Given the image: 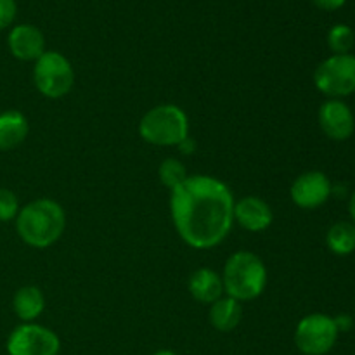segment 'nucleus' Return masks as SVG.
I'll return each mask as SVG.
<instances>
[{"mask_svg": "<svg viewBox=\"0 0 355 355\" xmlns=\"http://www.w3.org/2000/svg\"><path fill=\"white\" fill-rule=\"evenodd\" d=\"M170 193L173 225L187 246L211 250L227 238L236 203L227 184L211 175H189Z\"/></svg>", "mask_w": 355, "mask_h": 355, "instance_id": "1", "label": "nucleus"}, {"mask_svg": "<svg viewBox=\"0 0 355 355\" xmlns=\"http://www.w3.org/2000/svg\"><path fill=\"white\" fill-rule=\"evenodd\" d=\"M66 229V214L61 205L49 198H40L19 210L16 231L31 248L45 250L58 243Z\"/></svg>", "mask_w": 355, "mask_h": 355, "instance_id": "2", "label": "nucleus"}, {"mask_svg": "<svg viewBox=\"0 0 355 355\" xmlns=\"http://www.w3.org/2000/svg\"><path fill=\"white\" fill-rule=\"evenodd\" d=\"M220 276L225 295L241 304L259 298L267 286L266 263L259 255L246 250L229 257Z\"/></svg>", "mask_w": 355, "mask_h": 355, "instance_id": "3", "label": "nucleus"}, {"mask_svg": "<svg viewBox=\"0 0 355 355\" xmlns=\"http://www.w3.org/2000/svg\"><path fill=\"white\" fill-rule=\"evenodd\" d=\"M139 134L153 146H179L189 137V118L177 104H159L141 118Z\"/></svg>", "mask_w": 355, "mask_h": 355, "instance_id": "4", "label": "nucleus"}, {"mask_svg": "<svg viewBox=\"0 0 355 355\" xmlns=\"http://www.w3.org/2000/svg\"><path fill=\"white\" fill-rule=\"evenodd\" d=\"M33 83L38 92L47 99H62L75 83L73 66L61 52L45 51L35 61Z\"/></svg>", "mask_w": 355, "mask_h": 355, "instance_id": "5", "label": "nucleus"}, {"mask_svg": "<svg viewBox=\"0 0 355 355\" xmlns=\"http://www.w3.org/2000/svg\"><path fill=\"white\" fill-rule=\"evenodd\" d=\"M314 83L329 99H343L355 92V55L342 54L324 59L314 71Z\"/></svg>", "mask_w": 355, "mask_h": 355, "instance_id": "6", "label": "nucleus"}, {"mask_svg": "<svg viewBox=\"0 0 355 355\" xmlns=\"http://www.w3.org/2000/svg\"><path fill=\"white\" fill-rule=\"evenodd\" d=\"M335 319L326 314H309L295 328V345L304 355H326L338 340Z\"/></svg>", "mask_w": 355, "mask_h": 355, "instance_id": "7", "label": "nucleus"}, {"mask_svg": "<svg viewBox=\"0 0 355 355\" xmlns=\"http://www.w3.org/2000/svg\"><path fill=\"white\" fill-rule=\"evenodd\" d=\"M9 355H59L61 340L52 329L37 322H23L7 338Z\"/></svg>", "mask_w": 355, "mask_h": 355, "instance_id": "8", "label": "nucleus"}, {"mask_svg": "<svg viewBox=\"0 0 355 355\" xmlns=\"http://www.w3.org/2000/svg\"><path fill=\"white\" fill-rule=\"evenodd\" d=\"M291 201L302 210H315L331 196V182L319 170H311L293 180L290 189Z\"/></svg>", "mask_w": 355, "mask_h": 355, "instance_id": "9", "label": "nucleus"}, {"mask_svg": "<svg viewBox=\"0 0 355 355\" xmlns=\"http://www.w3.org/2000/svg\"><path fill=\"white\" fill-rule=\"evenodd\" d=\"M319 127L331 141H347L355 130V118L349 104L342 99H328L321 104L318 113Z\"/></svg>", "mask_w": 355, "mask_h": 355, "instance_id": "10", "label": "nucleus"}, {"mask_svg": "<svg viewBox=\"0 0 355 355\" xmlns=\"http://www.w3.org/2000/svg\"><path fill=\"white\" fill-rule=\"evenodd\" d=\"M234 222L250 232L267 231L274 222L272 208L259 196L241 198L234 203Z\"/></svg>", "mask_w": 355, "mask_h": 355, "instance_id": "11", "label": "nucleus"}, {"mask_svg": "<svg viewBox=\"0 0 355 355\" xmlns=\"http://www.w3.org/2000/svg\"><path fill=\"white\" fill-rule=\"evenodd\" d=\"M10 54L19 61H37L45 52L44 33L33 24H17L7 37Z\"/></svg>", "mask_w": 355, "mask_h": 355, "instance_id": "12", "label": "nucleus"}, {"mask_svg": "<svg viewBox=\"0 0 355 355\" xmlns=\"http://www.w3.org/2000/svg\"><path fill=\"white\" fill-rule=\"evenodd\" d=\"M189 288L191 297L196 302L205 305H211L225 295L224 283H222V276L215 272L214 269L208 267H201V269L194 270L189 277Z\"/></svg>", "mask_w": 355, "mask_h": 355, "instance_id": "13", "label": "nucleus"}, {"mask_svg": "<svg viewBox=\"0 0 355 355\" xmlns=\"http://www.w3.org/2000/svg\"><path fill=\"white\" fill-rule=\"evenodd\" d=\"M28 120L21 111L7 110L0 113V151H10L28 137Z\"/></svg>", "mask_w": 355, "mask_h": 355, "instance_id": "14", "label": "nucleus"}, {"mask_svg": "<svg viewBox=\"0 0 355 355\" xmlns=\"http://www.w3.org/2000/svg\"><path fill=\"white\" fill-rule=\"evenodd\" d=\"M210 324L220 333H231L239 326L243 319V305L241 302L234 300L231 297L218 298L215 304L210 305Z\"/></svg>", "mask_w": 355, "mask_h": 355, "instance_id": "15", "label": "nucleus"}, {"mask_svg": "<svg viewBox=\"0 0 355 355\" xmlns=\"http://www.w3.org/2000/svg\"><path fill=\"white\" fill-rule=\"evenodd\" d=\"M45 309V297L38 286H23L14 293L12 311L23 322H35Z\"/></svg>", "mask_w": 355, "mask_h": 355, "instance_id": "16", "label": "nucleus"}, {"mask_svg": "<svg viewBox=\"0 0 355 355\" xmlns=\"http://www.w3.org/2000/svg\"><path fill=\"white\" fill-rule=\"evenodd\" d=\"M326 245L335 255L345 257L355 252V225L350 222H336L326 234Z\"/></svg>", "mask_w": 355, "mask_h": 355, "instance_id": "17", "label": "nucleus"}, {"mask_svg": "<svg viewBox=\"0 0 355 355\" xmlns=\"http://www.w3.org/2000/svg\"><path fill=\"white\" fill-rule=\"evenodd\" d=\"M158 177L159 182L166 187V189L173 191L175 187H179L180 184L186 182L187 170L184 166V163L177 158H166L159 163L158 168Z\"/></svg>", "mask_w": 355, "mask_h": 355, "instance_id": "18", "label": "nucleus"}, {"mask_svg": "<svg viewBox=\"0 0 355 355\" xmlns=\"http://www.w3.org/2000/svg\"><path fill=\"white\" fill-rule=\"evenodd\" d=\"M355 44V33L347 24H335L328 33V47L335 55L350 54Z\"/></svg>", "mask_w": 355, "mask_h": 355, "instance_id": "19", "label": "nucleus"}, {"mask_svg": "<svg viewBox=\"0 0 355 355\" xmlns=\"http://www.w3.org/2000/svg\"><path fill=\"white\" fill-rule=\"evenodd\" d=\"M19 200L10 189L0 187V222L16 220L19 214Z\"/></svg>", "mask_w": 355, "mask_h": 355, "instance_id": "20", "label": "nucleus"}, {"mask_svg": "<svg viewBox=\"0 0 355 355\" xmlns=\"http://www.w3.org/2000/svg\"><path fill=\"white\" fill-rule=\"evenodd\" d=\"M16 12V0H0V30H6L7 26L12 24Z\"/></svg>", "mask_w": 355, "mask_h": 355, "instance_id": "21", "label": "nucleus"}, {"mask_svg": "<svg viewBox=\"0 0 355 355\" xmlns=\"http://www.w3.org/2000/svg\"><path fill=\"white\" fill-rule=\"evenodd\" d=\"M335 319V324H336V328H338V331L340 333H345V331H350V329H352V326H354V319H352V315H349V314H340V315H336V318H333Z\"/></svg>", "mask_w": 355, "mask_h": 355, "instance_id": "22", "label": "nucleus"}, {"mask_svg": "<svg viewBox=\"0 0 355 355\" xmlns=\"http://www.w3.org/2000/svg\"><path fill=\"white\" fill-rule=\"evenodd\" d=\"M312 2L322 10H336L345 6L347 0H312Z\"/></svg>", "mask_w": 355, "mask_h": 355, "instance_id": "23", "label": "nucleus"}, {"mask_svg": "<svg viewBox=\"0 0 355 355\" xmlns=\"http://www.w3.org/2000/svg\"><path fill=\"white\" fill-rule=\"evenodd\" d=\"M177 148L180 149V153H182V155H193V153L196 151V141L191 137H186L179 146H177Z\"/></svg>", "mask_w": 355, "mask_h": 355, "instance_id": "24", "label": "nucleus"}, {"mask_svg": "<svg viewBox=\"0 0 355 355\" xmlns=\"http://www.w3.org/2000/svg\"><path fill=\"white\" fill-rule=\"evenodd\" d=\"M349 214H350V217H352V220L355 224V191L352 193V196H350V201H349Z\"/></svg>", "mask_w": 355, "mask_h": 355, "instance_id": "25", "label": "nucleus"}, {"mask_svg": "<svg viewBox=\"0 0 355 355\" xmlns=\"http://www.w3.org/2000/svg\"><path fill=\"white\" fill-rule=\"evenodd\" d=\"M153 355H179V354L173 352V350H158V352H155Z\"/></svg>", "mask_w": 355, "mask_h": 355, "instance_id": "26", "label": "nucleus"}]
</instances>
